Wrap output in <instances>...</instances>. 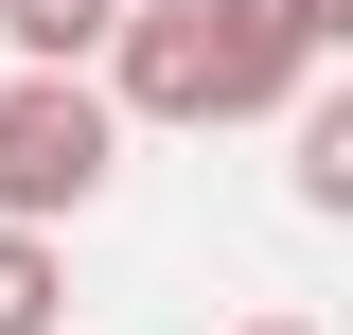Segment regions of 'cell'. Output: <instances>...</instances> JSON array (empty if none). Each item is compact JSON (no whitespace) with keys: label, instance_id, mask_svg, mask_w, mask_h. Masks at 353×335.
<instances>
[{"label":"cell","instance_id":"cell-4","mask_svg":"<svg viewBox=\"0 0 353 335\" xmlns=\"http://www.w3.org/2000/svg\"><path fill=\"white\" fill-rule=\"evenodd\" d=\"M0 335H71V247L53 230H0Z\"/></svg>","mask_w":353,"mask_h":335},{"label":"cell","instance_id":"cell-2","mask_svg":"<svg viewBox=\"0 0 353 335\" xmlns=\"http://www.w3.org/2000/svg\"><path fill=\"white\" fill-rule=\"evenodd\" d=\"M124 176V124L88 71H0V230H71Z\"/></svg>","mask_w":353,"mask_h":335},{"label":"cell","instance_id":"cell-3","mask_svg":"<svg viewBox=\"0 0 353 335\" xmlns=\"http://www.w3.org/2000/svg\"><path fill=\"white\" fill-rule=\"evenodd\" d=\"M106 18H124V0H0V53H18V71H88Z\"/></svg>","mask_w":353,"mask_h":335},{"label":"cell","instance_id":"cell-1","mask_svg":"<svg viewBox=\"0 0 353 335\" xmlns=\"http://www.w3.org/2000/svg\"><path fill=\"white\" fill-rule=\"evenodd\" d=\"M353 53V0H124L88 88L106 124H283Z\"/></svg>","mask_w":353,"mask_h":335},{"label":"cell","instance_id":"cell-5","mask_svg":"<svg viewBox=\"0 0 353 335\" xmlns=\"http://www.w3.org/2000/svg\"><path fill=\"white\" fill-rule=\"evenodd\" d=\"M283 124H301V212L336 230V212H353V106H318V88H301Z\"/></svg>","mask_w":353,"mask_h":335},{"label":"cell","instance_id":"cell-6","mask_svg":"<svg viewBox=\"0 0 353 335\" xmlns=\"http://www.w3.org/2000/svg\"><path fill=\"white\" fill-rule=\"evenodd\" d=\"M248 335H318V318H248Z\"/></svg>","mask_w":353,"mask_h":335}]
</instances>
